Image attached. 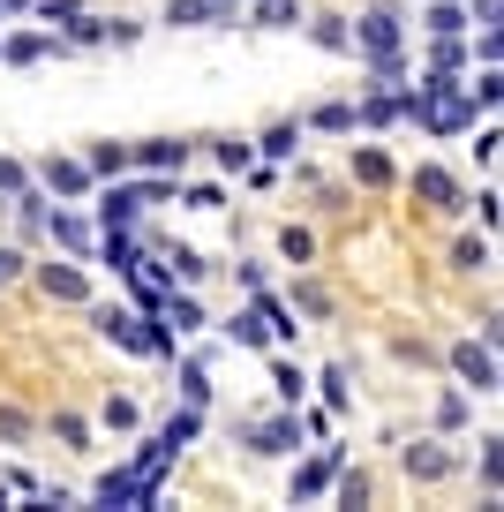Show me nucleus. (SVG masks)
Here are the masks:
<instances>
[{"mask_svg":"<svg viewBox=\"0 0 504 512\" xmlns=\"http://www.w3.org/2000/svg\"><path fill=\"white\" fill-rule=\"evenodd\" d=\"M362 46H369V53H377V61H384V53L399 46V16H384V8H377V16L362 23Z\"/></svg>","mask_w":504,"mask_h":512,"instance_id":"1","label":"nucleus"},{"mask_svg":"<svg viewBox=\"0 0 504 512\" xmlns=\"http://www.w3.org/2000/svg\"><path fill=\"white\" fill-rule=\"evenodd\" d=\"M459 377H474V392H489V384H497V369H489V354L459 347Z\"/></svg>","mask_w":504,"mask_h":512,"instance_id":"2","label":"nucleus"},{"mask_svg":"<svg viewBox=\"0 0 504 512\" xmlns=\"http://www.w3.org/2000/svg\"><path fill=\"white\" fill-rule=\"evenodd\" d=\"M414 189H422L429 204H444V211H452V181H444L437 166H422V174H414Z\"/></svg>","mask_w":504,"mask_h":512,"instance_id":"3","label":"nucleus"},{"mask_svg":"<svg viewBox=\"0 0 504 512\" xmlns=\"http://www.w3.org/2000/svg\"><path fill=\"white\" fill-rule=\"evenodd\" d=\"M189 159V144H143V166H181Z\"/></svg>","mask_w":504,"mask_h":512,"instance_id":"4","label":"nucleus"},{"mask_svg":"<svg viewBox=\"0 0 504 512\" xmlns=\"http://www.w3.org/2000/svg\"><path fill=\"white\" fill-rule=\"evenodd\" d=\"M46 294H68V302H76V294H83V279L68 272V264H61V272H53V264H46Z\"/></svg>","mask_w":504,"mask_h":512,"instance_id":"5","label":"nucleus"},{"mask_svg":"<svg viewBox=\"0 0 504 512\" xmlns=\"http://www.w3.org/2000/svg\"><path fill=\"white\" fill-rule=\"evenodd\" d=\"M286 437H294L286 422H264V430H256V452H286Z\"/></svg>","mask_w":504,"mask_h":512,"instance_id":"6","label":"nucleus"},{"mask_svg":"<svg viewBox=\"0 0 504 512\" xmlns=\"http://www.w3.org/2000/svg\"><path fill=\"white\" fill-rule=\"evenodd\" d=\"M264 23H279V31H286V23H301V8H294V0H264Z\"/></svg>","mask_w":504,"mask_h":512,"instance_id":"7","label":"nucleus"},{"mask_svg":"<svg viewBox=\"0 0 504 512\" xmlns=\"http://www.w3.org/2000/svg\"><path fill=\"white\" fill-rule=\"evenodd\" d=\"M8 279H16V256H8V249H0V287H8Z\"/></svg>","mask_w":504,"mask_h":512,"instance_id":"8","label":"nucleus"}]
</instances>
